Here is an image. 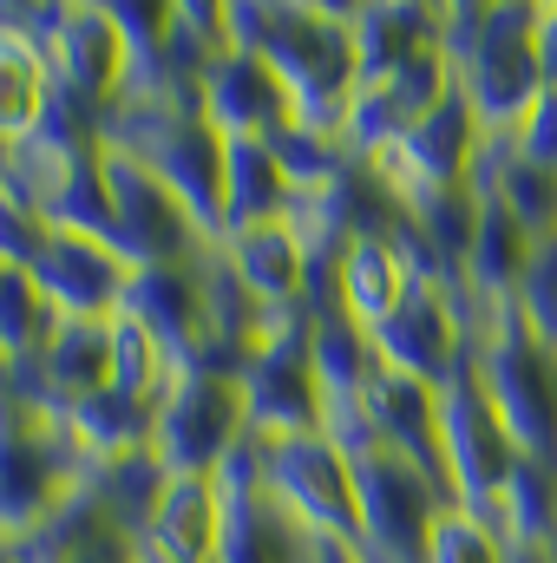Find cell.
<instances>
[{
  "instance_id": "cell-13",
  "label": "cell",
  "mask_w": 557,
  "mask_h": 563,
  "mask_svg": "<svg viewBox=\"0 0 557 563\" xmlns=\"http://www.w3.org/2000/svg\"><path fill=\"white\" fill-rule=\"evenodd\" d=\"M46 53H53L59 92H73L99 119H106V106L132 79V46H125V33H119V20H112L106 0L99 7H66L59 26H53V40H46Z\"/></svg>"
},
{
  "instance_id": "cell-27",
  "label": "cell",
  "mask_w": 557,
  "mask_h": 563,
  "mask_svg": "<svg viewBox=\"0 0 557 563\" xmlns=\"http://www.w3.org/2000/svg\"><path fill=\"white\" fill-rule=\"evenodd\" d=\"M426 563H505V544H499V538H492L479 518H466V511H446V518L433 525Z\"/></svg>"
},
{
  "instance_id": "cell-25",
  "label": "cell",
  "mask_w": 557,
  "mask_h": 563,
  "mask_svg": "<svg viewBox=\"0 0 557 563\" xmlns=\"http://www.w3.org/2000/svg\"><path fill=\"white\" fill-rule=\"evenodd\" d=\"M53 328H59V314L33 288V276L26 269H0V354L7 361H40Z\"/></svg>"
},
{
  "instance_id": "cell-22",
  "label": "cell",
  "mask_w": 557,
  "mask_h": 563,
  "mask_svg": "<svg viewBox=\"0 0 557 563\" xmlns=\"http://www.w3.org/2000/svg\"><path fill=\"white\" fill-rule=\"evenodd\" d=\"M295 184L276 164L270 139H230V164H223V236L230 230H256V223H288Z\"/></svg>"
},
{
  "instance_id": "cell-6",
  "label": "cell",
  "mask_w": 557,
  "mask_h": 563,
  "mask_svg": "<svg viewBox=\"0 0 557 563\" xmlns=\"http://www.w3.org/2000/svg\"><path fill=\"white\" fill-rule=\"evenodd\" d=\"M354 505H361V538H354L361 563H426L433 525L452 511V498L387 445L354 459Z\"/></svg>"
},
{
  "instance_id": "cell-7",
  "label": "cell",
  "mask_w": 557,
  "mask_h": 563,
  "mask_svg": "<svg viewBox=\"0 0 557 563\" xmlns=\"http://www.w3.org/2000/svg\"><path fill=\"white\" fill-rule=\"evenodd\" d=\"M459 92L472 99L479 125L492 139H512L518 119L545 99L538 66V7H485V33L459 66Z\"/></svg>"
},
{
  "instance_id": "cell-30",
  "label": "cell",
  "mask_w": 557,
  "mask_h": 563,
  "mask_svg": "<svg viewBox=\"0 0 557 563\" xmlns=\"http://www.w3.org/2000/svg\"><path fill=\"white\" fill-rule=\"evenodd\" d=\"M538 66H545V92H557V0L538 7Z\"/></svg>"
},
{
  "instance_id": "cell-10",
  "label": "cell",
  "mask_w": 557,
  "mask_h": 563,
  "mask_svg": "<svg viewBox=\"0 0 557 563\" xmlns=\"http://www.w3.org/2000/svg\"><path fill=\"white\" fill-rule=\"evenodd\" d=\"M99 170H106V190H112V250H119L132 269L190 263V256L204 250L197 223L184 217V203L164 190V177L144 164L139 151L106 144V151H99Z\"/></svg>"
},
{
  "instance_id": "cell-32",
  "label": "cell",
  "mask_w": 557,
  "mask_h": 563,
  "mask_svg": "<svg viewBox=\"0 0 557 563\" xmlns=\"http://www.w3.org/2000/svg\"><path fill=\"white\" fill-rule=\"evenodd\" d=\"M7 170H13V139H0V184H7Z\"/></svg>"
},
{
  "instance_id": "cell-1",
  "label": "cell",
  "mask_w": 557,
  "mask_h": 563,
  "mask_svg": "<svg viewBox=\"0 0 557 563\" xmlns=\"http://www.w3.org/2000/svg\"><path fill=\"white\" fill-rule=\"evenodd\" d=\"M230 46L256 53L276 66L288 86L295 125L341 139L348 106H354V33H348V7H295V0H230Z\"/></svg>"
},
{
  "instance_id": "cell-3",
  "label": "cell",
  "mask_w": 557,
  "mask_h": 563,
  "mask_svg": "<svg viewBox=\"0 0 557 563\" xmlns=\"http://www.w3.org/2000/svg\"><path fill=\"white\" fill-rule=\"evenodd\" d=\"M243 439H250L243 380L217 367L177 374V387L157 400V420H151V452L171 478H217Z\"/></svg>"
},
{
  "instance_id": "cell-8",
  "label": "cell",
  "mask_w": 557,
  "mask_h": 563,
  "mask_svg": "<svg viewBox=\"0 0 557 563\" xmlns=\"http://www.w3.org/2000/svg\"><path fill=\"white\" fill-rule=\"evenodd\" d=\"M86 452L73 445V432L59 420L26 426L0 439V551L40 538L53 525V511L86 485Z\"/></svg>"
},
{
  "instance_id": "cell-16",
  "label": "cell",
  "mask_w": 557,
  "mask_h": 563,
  "mask_svg": "<svg viewBox=\"0 0 557 563\" xmlns=\"http://www.w3.org/2000/svg\"><path fill=\"white\" fill-rule=\"evenodd\" d=\"M361 407H368L374 439H381L387 452H401L414 472H426V478L446 492V452H439V387H426V380H407V374L381 367ZM446 498H452V492H446Z\"/></svg>"
},
{
  "instance_id": "cell-18",
  "label": "cell",
  "mask_w": 557,
  "mask_h": 563,
  "mask_svg": "<svg viewBox=\"0 0 557 563\" xmlns=\"http://www.w3.org/2000/svg\"><path fill=\"white\" fill-rule=\"evenodd\" d=\"M223 485L217 478H171L157 511H151V531H144V551L157 563H217L223 558Z\"/></svg>"
},
{
  "instance_id": "cell-26",
  "label": "cell",
  "mask_w": 557,
  "mask_h": 563,
  "mask_svg": "<svg viewBox=\"0 0 557 563\" xmlns=\"http://www.w3.org/2000/svg\"><path fill=\"white\" fill-rule=\"evenodd\" d=\"M512 308H518V321H525L538 341L557 347V243H538V250H532V269L518 282Z\"/></svg>"
},
{
  "instance_id": "cell-17",
  "label": "cell",
  "mask_w": 557,
  "mask_h": 563,
  "mask_svg": "<svg viewBox=\"0 0 557 563\" xmlns=\"http://www.w3.org/2000/svg\"><path fill=\"white\" fill-rule=\"evenodd\" d=\"M414 256L401 250V230L394 236H361V243H348L341 250V263H335V295H341V314L354 321V328H368V334H381L387 321H394V308L414 295Z\"/></svg>"
},
{
  "instance_id": "cell-31",
  "label": "cell",
  "mask_w": 557,
  "mask_h": 563,
  "mask_svg": "<svg viewBox=\"0 0 557 563\" xmlns=\"http://www.w3.org/2000/svg\"><path fill=\"white\" fill-rule=\"evenodd\" d=\"M505 563H557L551 544H505Z\"/></svg>"
},
{
  "instance_id": "cell-28",
  "label": "cell",
  "mask_w": 557,
  "mask_h": 563,
  "mask_svg": "<svg viewBox=\"0 0 557 563\" xmlns=\"http://www.w3.org/2000/svg\"><path fill=\"white\" fill-rule=\"evenodd\" d=\"M46 217L40 210H26L7 184H0V269H33V256L46 250Z\"/></svg>"
},
{
  "instance_id": "cell-2",
  "label": "cell",
  "mask_w": 557,
  "mask_h": 563,
  "mask_svg": "<svg viewBox=\"0 0 557 563\" xmlns=\"http://www.w3.org/2000/svg\"><path fill=\"white\" fill-rule=\"evenodd\" d=\"M472 367H479V387L492 394L499 420L512 432L518 459H538L557 465V347L538 341L512 301H499L485 341L472 347Z\"/></svg>"
},
{
  "instance_id": "cell-9",
  "label": "cell",
  "mask_w": 557,
  "mask_h": 563,
  "mask_svg": "<svg viewBox=\"0 0 557 563\" xmlns=\"http://www.w3.org/2000/svg\"><path fill=\"white\" fill-rule=\"evenodd\" d=\"M243 400H250V432L256 439H295V432L328 426V400H321V380H315L302 308H288L263 328L256 354L243 361Z\"/></svg>"
},
{
  "instance_id": "cell-21",
  "label": "cell",
  "mask_w": 557,
  "mask_h": 563,
  "mask_svg": "<svg viewBox=\"0 0 557 563\" xmlns=\"http://www.w3.org/2000/svg\"><path fill=\"white\" fill-rule=\"evenodd\" d=\"M223 256L237 263V276L250 282V295L270 308V314H288L302 308V288H308V250L288 223H256V230H230L217 236Z\"/></svg>"
},
{
  "instance_id": "cell-12",
  "label": "cell",
  "mask_w": 557,
  "mask_h": 563,
  "mask_svg": "<svg viewBox=\"0 0 557 563\" xmlns=\"http://www.w3.org/2000/svg\"><path fill=\"white\" fill-rule=\"evenodd\" d=\"M33 288L53 301V314H79V321H112L125 308V288H132V263L99 243V236H73V230H53L46 250L33 256Z\"/></svg>"
},
{
  "instance_id": "cell-5",
  "label": "cell",
  "mask_w": 557,
  "mask_h": 563,
  "mask_svg": "<svg viewBox=\"0 0 557 563\" xmlns=\"http://www.w3.org/2000/svg\"><path fill=\"white\" fill-rule=\"evenodd\" d=\"M263 492L315 538V544H348L361 538V505H354V465L328 432H295L263 439Z\"/></svg>"
},
{
  "instance_id": "cell-4",
  "label": "cell",
  "mask_w": 557,
  "mask_h": 563,
  "mask_svg": "<svg viewBox=\"0 0 557 563\" xmlns=\"http://www.w3.org/2000/svg\"><path fill=\"white\" fill-rule=\"evenodd\" d=\"M439 452H446V492H452V511L466 518H485L499 505V492L512 485L518 472V445L499 420L492 394L479 387V367L472 354L459 361V374L439 387Z\"/></svg>"
},
{
  "instance_id": "cell-15",
  "label": "cell",
  "mask_w": 557,
  "mask_h": 563,
  "mask_svg": "<svg viewBox=\"0 0 557 563\" xmlns=\"http://www.w3.org/2000/svg\"><path fill=\"white\" fill-rule=\"evenodd\" d=\"M144 334H157V347L177 361V374L197 367L204 354V276H197V256L190 263H157V269H132V288H125V308Z\"/></svg>"
},
{
  "instance_id": "cell-11",
  "label": "cell",
  "mask_w": 557,
  "mask_h": 563,
  "mask_svg": "<svg viewBox=\"0 0 557 563\" xmlns=\"http://www.w3.org/2000/svg\"><path fill=\"white\" fill-rule=\"evenodd\" d=\"M374 354H381V367H394V374H407V380H426V387H446V380L459 374V361L472 354V341H466V321H459L446 282L439 276L414 282V295H407V301L394 308V321L374 334Z\"/></svg>"
},
{
  "instance_id": "cell-20",
  "label": "cell",
  "mask_w": 557,
  "mask_h": 563,
  "mask_svg": "<svg viewBox=\"0 0 557 563\" xmlns=\"http://www.w3.org/2000/svg\"><path fill=\"white\" fill-rule=\"evenodd\" d=\"M53 92H59V73H53L46 40H33L0 7V139H33L40 119L53 112Z\"/></svg>"
},
{
  "instance_id": "cell-29",
  "label": "cell",
  "mask_w": 557,
  "mask_h": 563,
  "mask_svg": "<svg viewBox=\"0 0 557 563\" xmlns=\"http://www.w3.org/2000/svg\"><path fill=\"white\" fill-rule=\"evenodd\" d=\"M512 151H518L525 164H538V170H557V92H545V99L518 119Z\"/></svg>"
},
{
  "instance_id": "cell-23",
  "label": "cell",
  "mask_w": 557,
  "mask_h": 563,
  "mask_svg": "<svg viewBox=\"0 0 557 563\" xmlns=\"http://www.w3.org/2000/svg\"><path fill=\"white\" fill-rule=\"evenodd\" d=\"M348 33H354V73H361V86H374V79H387L414 46L439 40V7L361 0V7H348Z\"/></svg>"
},
{
  "instance_id": "cell-24",
  "label": "cell",
  "mask_w": 557,
  "mask_h": 563,
  "mask_svg": "<svg viewBox=\"0 0 557 563\" xmlns=\"http://www.w3.org/2000/svg\"><path fill=\"white\" fill-rule=\"evenodd\" d=\"M151 420H157V407H144L132 394H119V387H99L92 400H79L59 426L73 432V445L86 452V465H112V459H132V452L151 445Z\"/></svg>"
},
{
  "instance_id": "cell-19",
  "label": "cell",
  "mask_w": 557,
  "mask_h": 563,
  "mask_svg": "<svg viewBox=\"0 0 557 563\" xmlns=\"http://www.w3.org/2000/svg\"><path fill=\"white\" fill-rule=\"evenodd\" d=\"M40 387H46V413L66 420L79 400H92L99 387H112V321H79L66 314L40 354Z\"/></svg>"
},
{
  "instance_id": "cell-14",
  "label": "cell",
  "mask_w": 557,
  "mask_h": 563,
  "mask_svg": "<svg viewBox=\"0 0 557 563\" xmlns=\"http://www.w3.org/2000/svg\"><path fill=\"white\" fill-rule=\"evenodd\" d=\"M197 106L223 139H276L295 125V106H288V86L276 79V66L256 53H237V46L197 73Z\"/></svg>"
},
{
  "instance_id": "cell-33",
  "label": "cell",
  "mask_w": 557,
  "mask_h": 563,
  "mask_svg": "<svg viewBox=\"0 0 557 563\" xmlns=\"http://www.w3.org/2000/svg\"><path fill=\"white\" fill-rule=\"evenodd\" d=\"M551 558H557V544H551Z\"/></svg>"
}]
</instances>
